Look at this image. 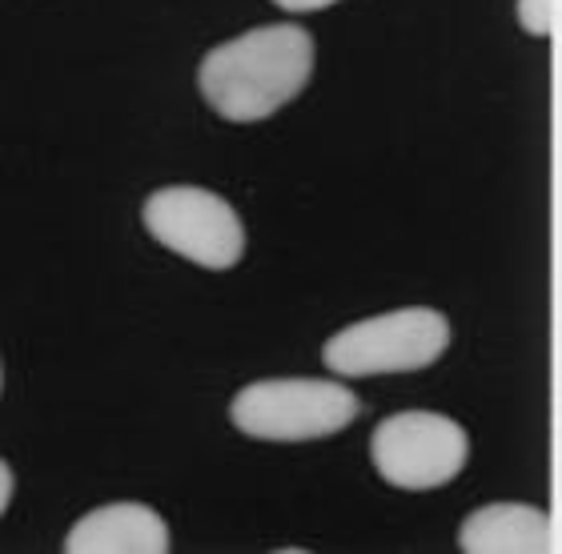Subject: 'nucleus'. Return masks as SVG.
Here are the masks:
<instances>
[{"label": "nucleus", "mask_w": 562, "mask_h": 554, "mask_svg": "<svg viewBox=\"0 0 562 554\" xmlns=\"http://www.w3.org/2000/svg\"><path fill=\"white\" fill-rule=\"evenodd\" d=\"M314 36L297 24H261L210 48L198 69L205 105L234 125L273 117L314 77Z\"/></svg>", "instance_id": "obj_1"}, {"label": "nucleus", "mask_w": 562, "mask_h": 554, "mask_svg": "<svg viewBox=\"0 0 562 554\" xmlns=\"http://www.w3.org/2000/svg\"><path fill=\"white\" fill-rule=\"evenodd\" d=\"M362 402L341 382L317 377H266L237 389L229 422L261 442H314L358 422Z\"/></svg>", "instance_id": "obj_2"}, {"label": "nucleus", "mask_w": 562, "mask_h": 554, "mask_svg": "<svg viewBox=\"0 0 562 554\" xmlns=\"http://www.w3.org/2000/svg\"><path fill=\"white\" fill-rule=\"evenodd\" d=\"M450 346V321L430 306L390 309L338 330L322 350L326 370L338 377L411 374L434 366Z\"/></svg>", "instance_id": "obj_3"}, {"label": "nucleus", "mask_w": 562, "mask_h": 554, "mask_svg": "<svg viewBox=\"0 0 562 554\" xmlns=\"http://www.w3.org/2000/svg\"><path fill=\"white\" fill-rule=\"evenodd\" d=\"M145 229L169 253L201 270H234L246 253V225L225 197L198 185H165L145 201Z\"/></svg>", "instance_id": "obj_4"}, {"label": "nucleus", "mask_w": 562, "mask_h": 554, "mask_svg": "<svg viewBox=\"0 0 562 554\" xmlns=\"http://www.w3.org/2000/svg\"><path fill=\"white\" fill-rule=\"evenodd\" d=\"M374 471L398 490H434L454 483L470 459L467 430L430 410H402L378 422L370 434Z\"/></svg>", "instance_id": "obj_5"}, {"label": "nucleus", "mask_w": 562, "mask_h": 554, "mask_svg": "<svg viewBox=\"0 0 562 554\" xmlns=\"http://www.w3.org/2000/svg\"><path fill=\"white\" fill-rule=\"evenodd\" d=\"M169 527L145 502H109L89 510L65 539L69 554H165Z\"/></svg>", "instance_id": "obj_6"}, {"label": "nucleus", "mask_w": 562, "mask_h": 554, "mask_svg": "<svg viewBox=\"0 0 562 554\" xmlns=\"http://www.w3.org/2000/svg\"><path fill=\"white\" fill-rule=\"evenodd\" d=\"M458 546L467 554H554L559 531H554L551 515L539 507L491 502L462 522Z\"/></svg>", "instance_id": "obj_7"}, {"label": "nucleus", "mask_w": 562, "mask_h": 554, "mask_svg": "<svg viewBox=\"0 0 562 554\" xmlns=\"http://www.w3.org/2000/svg\"><path fill=\"white\" fill-rule=\"evenodd\" d=\"M518 24L530 36H554V29H559V0H518Z\"/></svg>", "instance_id": "obj_8"}, {"label": "nucleus", "mask_w": 562, "mask_h": 554, "mask_svg": "<svg viewBox=\"0 0 562 554\" xmlns=\"http://www.w3.org/2000/svg\"><path fill=\"white\" fill-rule=\"evenodd\" d=\"M278 9L285 12H317V9H329V4H338V0H273Z\"/></svg>", "instance_id": "obj_9"}, {"label": "nucleus", "mask_w": 562, "mask_h": 554, "mask_svg": "<svg viewBox=\"0 0 562 554\" xmlns=\"http://www.w3.org/2000/svg\"><path fill=\"white\" fill-rule=\"evenodd\" d=\"M9 498H12V471H9V462L0 459V515L9 510Z\"/></svg>", "instance_id": "obj_10"}]
</instances>
